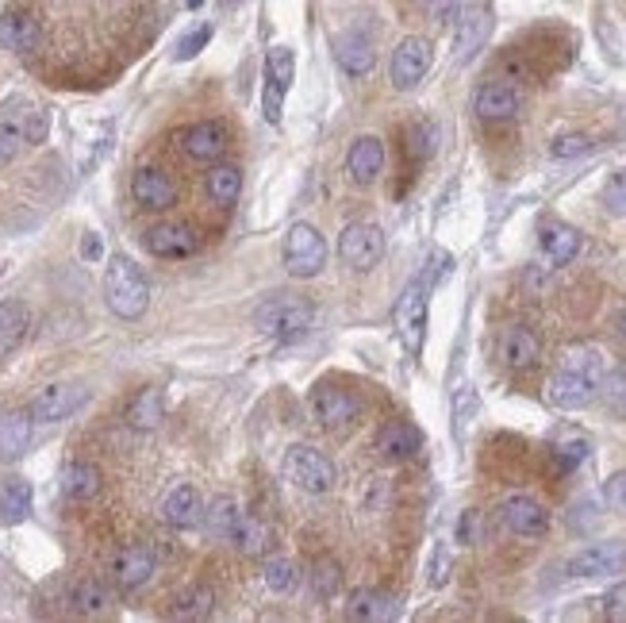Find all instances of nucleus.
<instances>
[{
	"label": "nucleus",
	"instance_id": "1",
	"mask_svg": "<svg viewBox=\"0 0 626 623\" xmlns=\"http://www.w3.org/2000/svg\"><path fill=\"white\" fill-rule=\"evenodd\" d=\"M446 266H453L450 254H442V251L430 254L427 270L411 277L408 289L400 293V300H396V308H393L396 335L404 339L408 354H422V339H427V300H430V289H435V282L442 277Z\"/></svg>",
	"mask_w": 626,
	"mask_h": 623
},
{
	"label": "nucleus",
	"instance_id": "2",
	"mask_svg": "<svg viewBox=\"0 0 626 623\" xmlns=\"http://www.w3.org/2000/svg\"><path fill=\"white\" fill-rule=\"evenodd\" d=\"M51 135V112L31 105L28 97H8L0 105V166L20 154V146H39Z\"/></svg>",
	"mask_w": 626,
	"mask_h": 623
},
{
	"label": "nucleus",
	"instance_id": "3",
	"mask_svg": "<svg viewBox=\"0 0 626 623\" xmlns=\"http://www.w3.org/2000/svg\"><path fill=\"white\" fill-rule=\"evenodd\" d=\"M105 300L120 319H139L151 308V282L128 254H112L105 266Z\"/></svg>",
	"mask_w": 626,
	"mask_h": 623
},
{
	"label": "nucleus",
	"instance_id": "4",
	"mask_svg": "<svg viewBox=\"0 0 626 623\" xmlns=\"http://www.w3.org/2000/svg\"><path fill=\"white\" fill-rule=\"evenodd\" d=\"M254 324H257V331L273 335V339L296 342L311 331V324H316V308H311L304 297H270L265 305H257Z\"/></svg>",
	"mask_w": 626,
	"mask_h": 623
},
{
	"label": "nucleus",
	"instance_id": "5",
	"mask_svg": "<svg viewBox=\"0 0 626 623\" xmlns=\"http://www.w3.org/2000/svg\"><path fill=\"white\" fill-rule=\"evenodd\" d=\"M285 478L293 481L296 489H304V493L311 496H323L334 489V462L323 455V450L308 447V442H296V447L285 450Z\"/></svg>",
	"mask_w": 626,
	"mask_h": 623
},
{
	"label": "nucleus",
	"instance_id": "6",
	"mask_svg": "<svg viewBox=\"0 0 626 623\" xmlns=\"http://www.w3.org/2000/svg\"><path fill=\"white\" fill-rule=\"evenodd\" d=\"M281 259L293 277H316L327 266V243L311 223H293L281 247Z\"/></svg>",
	"mask_w": 626,
	"mask_h": 623
},
{
	"label": "nucleus",
	"instance_id": "7",
	"mask_svg": "<svg viewBox=\"0 0 626 623\" xmlns=\"http://www.w3.org/2000/svg\"><path fill=\"white\" fill-rule=\"evenodd\" d=\"M293 77H296V54L288 46H273L265 54V85H262V116L273 128L281 123V108H285Z\"/></svg>",
	"mask_w": 626,
	"mask_h": 623
},
{
	"label": "nucleus",
	"instance_id": "8",
	"mask_svg": "<svg viewBox=\"0 0 626 623\" xmlns=\"http://www.w3.org/2000/svg\"><path fill=\"white\" fill-rule=\"evenodd\" d=\"M385 231L377 223H350L339 239V259L347 262L350 270H373L381 259H385Z\"/></svg>",
	"mask_w": 626,
	"mask_h": 623
},
{
	"label": "nucleus",
	"instance_id": "9",
	"mask_svg": "<svg viewBox=\"0 0 626 623\" xmlns=\"http://www.w3.org/2000/svg\"><path fill=\"white\" fill-rule=\"evenodd\" d=\"M626 570V543L623 539H604L589 543L581 555L569 558V573L573 578H615Z\"/></svg>",
	"mask_w": 626,
	"mask_h": 623
},
{
	"label": "nucleus",
	"instance_id": "10",
	"mask_svg": "<svg viewBox=\"0 0 626 623\" xmlns=\"http://www.w3.org/2000/svg\"><path fill=\"white\" fill-rule=\"evenodd\" d=\"M154 570H158V558H154V550L143 547V543H128V547H120L112 558V581L123 593H135V589L151 586Z\"/></svg>",
	"mask_w": 626,
	"mask_h": 623
},
{
	"label": "nucleus",
	"instance_id": "11",
	"mask_svg": "<svg viewBox=\"0 0 626 623\" xmlns=\"http://www.w3.org/2000/svg\"><path fill=\"white\" fill-rule=\"evenodd\" d=\"M308 408H311V419L323 427H347L350 419L362 412L358 396L350 389H339V385H316L308 396Z\"/></svg>",
	"mask_w": 626,
	"mask_h": 623
},
{
	"label": "nucleus",
	"instance_id": "12",
	"mask_svg": "<svg viewBox=\"0 0 626 623\" xmlns=\"http://www.w3.org/2000/svg\"><path fill=\"white\" fill-rule=\"evenodd\" d=\"M85 389L74 385V381H54V385H46L43 393L31 401V416H35V424H62L66 416H74L77 408L85 404Z\"/></svg>",
	"mask_w": 626,
	"mask_h": 623
},
{
	"label": "nucleus",
	"instance_id": "13",
	"mask_svg": "<svg viewBox=\"0 0 626 623\" xmlns=\"http://www.w3.org/2000/svg\"><path fill=\"white\" fill-rule=\"evenodd\" d=\"M430 62H435V51H430L427 39H400V46L393 51V85L396 89H416L422 77L430 74Z\"/></svg>",
	"mask_w": 626,
	"mask_h": 623
},
{
	"label": "nucleus",
	"instance_id": "14",
	"mask_svg": "<svg viewBox=\"0 0 626 623\" xmlns=\"http://www.w3.org/2000/svg\"><path fill=\"white\" fill-rule=\"evenodd\" d=\"M499 520L512 535L519 539H538V535L550 532V512L535 501V496H507L499 504Z\"/></svg>",
	"mask_w": 626,
	"mask_h": 623
},
{
	"label": "nucleus",
	"instance_id": "15",
	"mask_svg": "<svg viewBox=\"0 0 626 623\" xmlns=\"http://www.w3.org/2000/svg\"><path fill=\"white\" fill-rule=\"evenodd\" d=\"M131 197L146 208V212H169L177 205V185L166 170L158 166H143L131 177Z\"/></svg>",
	"mask_w": 626,
	"mask_h": 623
},
{
	"label": "nucleus",
	"instance_id": "16",
	"mask_svg": "<svg viewBox=\"0 0 626 623\" xmlns=\"http://www.w3.org/2000/svg\"><path fill=\"white\" fill-rule=\"evenodd\" d=\"M143 243L154 259H193L200 251V236L189 223H154Z\"/></svg>",
	"mask_w": 626,
	"mask_h": 623
},
{
	"label": "nucleus",
	"instance_id": "17",
	"mask_svg": "<svg viewBox=\"0 0 626 623\" xmlns=\"http://www.w3.org/2000/svg\"><path fill=\"white\" fill-rule=\"evenodd\" d=\"M596 393H600V381L584 378V373H573V370H561L558 378L550 381V389H546L550 404H553V408H561V412L589 408V404L596 401Z\"/></svg>",
	"mask_w": 626,
	"mask_h": 623
},
{
	"label": "nucleus",
	"instance_id": "18",
	"mask_svg": "<svg viewBox=\"0 0 626 623\" xmlns=\"http://www.w3.org/2000/svg\"><path fill=\"white\" fill-rule=\"evenodd\" d=\"M334 62H339L350 77H365L377 66V46H373V39L365 35V31L350 28L334 39Z\"/></svg>",
	"mask_w": 626,
	"mask_h": 623
},
{
	"label": "nucleus",
	"instance_id": "19",
	"mask_svg": "<svg viewBox=\"0 0 626 623\" xmlns=\"http://www.w3.org/2000/svg\"><path fill=\"white\" fill-rule=\"evenodd\" d=\"M473 112H476V120H484V123L515 120V116H519V92H515L507 81H488L476 89Z\"/></svg>",
	"mask_w": 626,
	"mask_h": 623
},
{
	"label": "nucleus",
	"instance_id": "20",
	"mask_svg": "<svg viewBox=\"0 0 626 623\" xmlns=\"http://www.w3.org/2000/svg\"><path fill=\"white\" fill-rule=\"evenodd\" d=\"M227 143H231V139H227V128L216 120L193 123V128H185V135H182V146L193 162H219L227 154Z\"/></svg>",
	"mask_w": 626,
	"mask_h": 623
},
{
	"label": "nucleus",
	"instance_id": "21",
	"mask_svg": "<svg viewBox=\"0 0 626 623\" xmlns=\"http://www.w3.org/2000/svg\"><path fill=\"white\" fill-rule=\"evenodd\" d=\"M162 520L177 532H189L205 520V501H200L197 485H174L162 501Z\"/></svg>",
	"mask_w": 626,
	"mask_h": 623
},
{
	"label": "nucleus",
	"instance_id": "22",
	"mask_svg": "<svg viewBox=\"0 0 626 623\" xmlns=\"http://www.w3.org/2000/svg\"><path fill=\"white\" fill-rule=\"evenodd\" d=\"M499 358H504L512 370H530V365H538V358H542V342H538V335L530 331V327L512 324L499 335Z\"/></svg>",
	"mask_w": 626,
	"mask_h": 623
},
{
	"label": "nucleus",
	"instance_id": "23",
	"mask_svg": "<svg viewBox=\"0 0 626 623\" xmlns=\"http://www.w3.org/2000/svg\"><path fill=\"white\" fill-rule=\"evenodd\" d=\"M377 450L388 462H408V458H416L422 450V431L416 424H408V419H393V424L381 427Z\"/></svg>",
	"mask_w": 626,
	"mask_h": 623
},
{
	"label": "nucleus",
	"instance_id": "24",
	"mask_svg": "<svg viewBox=\"0 0 626 623\" xmlns=\"http://www.w3.org/2000/svg\"><path fill=\"white\" fill-rule=\"evenodd\" d=\"M381 170H385V143L373 135L354 139L347 151V174L354 177L358 185H370V182H377Z\"/></svg>",
	"mask_w": 626,
	"mask_h": 623
},
{
	"label": "nucleus",
	"instance_id": "25",
	"mask_svg": "<svg viewBox=\"0 0 626 623\" xmlns=\"http://www.w3.org/2000/svg\"><path fill=\"white\" fill-rule=\"evenodd\" d=\"M538 243H542V254L550 266H569L581 254V231H573L569 223L546 220L538 228Z\"/></svg>",
	"mask_w": 626,
	"mask_h": 623
},
{
	"label": "nucleus",
	"instance_id": "26",
	"mask_svg": "<svg viewBox=\"0 0 626 623\" xmlns=\"http://www.w3.org/2000/svg\"><path fill=\"white\" fill-rule=\"evenodd\" d=\"M488 28H492L488 12H484L481 4H469L458 20V31H453V58L458 62L473 58V54L481 51L484 39H488Z\"/></svg>",
	"mask_w": 626,
	"mask_h": 623
},
{
	"label": "nucleus",
	"instance_id": "27",
	"mask_svg": "<svg viewBox=\"0 0 626 623\" xmlns=\"http://www.w3.org/2000/svg\"><path fill=\"white\" fill-rule=\"evenodd\" d=\"M31 435H35L31 412H4L0 416V462H15V458L28 455Z\"/></svg>",
	"mask_w": 626,
	"mask_h": 623
},
{
	"label": "nucleus",
	"instance_id": "28",
	"mask_svg": "<svg viewBox=\"0 0 626 623\" xmlns=\"http://www.w3.org/2000/svg\"><path fill=\"white\" fill-rule=\"evenodd\" d=\"M39 39H43V31H39V23L28 12L0 15V46H8L15 54H31L39 46Z\"/></svg>",
	"mask_w": 626,
	"mask_h": 623
},
{
	"label": "nucleus",
	"instance_id": "29",
	"mask_svg": "<svg viewBox=\"0 0 626 623\" xmlns=\"http://www.w3.org/2000/svg\"><path fill=\"white\" fill-rule=\"evenodd\" d=\"M100 485H105V473L92 462H69L66 470H62V493L74 504L92 501V496L100 493Z\"/></svg>",
	"mask_w": 626,
	"mask_h": 623
},
{
	"label": "nucleus",
	"instance_id": "30",
	"mask_svg": "<svg viewBox=\"0 0 626 623\" xmlns=\"http://www.w3.org/2000/svg\"><path fill=\"white\" fill-rule=\"evenodd\" d=\"M31 312L23 300H0V358H8L23 339H28Z\"/></svg>",
	"mask_w": 626,
	"mask_h": 623
},
{
	"label": "nucleus",
	"instance_id": "31",
	"mask_svg": "<svg viewBox=\"0 0 626 623\" xmlns=\"http://www.w3.org/2000/svg\"><path fill=\"white\" fill-rule=\"evenodd\" d=\"M31 504H35L31 481L23 478L0 481V520H4V524H23V520L31 516Z\"/></svg>",
	"mask_w": 626,
	"mask_h": 623
},
{
	"label": "nucleus",
	"instance_id": "32",
	"mask_svg": "<svg viewBox=\"0 0 626 623\" xmlns=\"http://www.w3.org/2000/svg\"><path fill=\"white\" fill-rule=\"evenodd\" d=\"M350 620H365V623H385V620H396V601L381 589H358L350 597Z\"/></svg>",
	"mask_w": 626,
	"mask_h": 623
},
{
	"label": "nucleus",
	"instance_id": "33",
	"mask_svg": "<svg viewBox=\"0 0 626 623\" xmlns=\"http://www.w3.org/2000/svg\"><path fill=\"white\" fill-rule=\"evenodd\" d=\"M162 419H166V396H162V389H143V393L131 401L128 424L135 427V431H154V427H162Z\"/></svg>",
	"mask_w": 626,
	"mask_h": 623
},
{
	"label": "nucleus",
	"instance_id": "34",
	"mask_svg": "<svg viewBox=\"0 0 626 623\" xmlns=\"http://www.w3.org/2000/svg\"><path fill=\"white\" fill-rule=\"evenodd\" d=\"M239 520H242V512H239V504H234V496H216V501L205 509V527H208L211 539H219V543L234 539Z\"/></svg>",
	"mask_w": 626,
	"mask_h": 623
},
{
	"label": "nucleus",
	"instance_id": "35",
	"mask_svg": "<svg viewBox=\"0 0 626 623\" xmlns=\"http://www.w3.org/2000/svg\"><path fill=\"white\" fill-rule=\"evenodd\" d=\"M74 604H77V612H81V616H108V612H112V604H116V597H112V589H108L105 581L85 578V581H77V586H74Z\"/></svg>",
	"mask_w": 626,
	"mask_h": 623
},
{
	"label": "nucleus",
	"instance_id": "36",
	"mask_svg": "<svg viewBox=\"0 0 626 623\" xmlns=\"http://www.w3.org/2000/svg\"><path fill=\"white\" fill-rule=\"evenodd\" d=\"M592 455V439L584 431H558L553 435V458L561 462V470H576V466H584Z\"/></svg>",
	"mask_w": 626,
	"mask_h": 623
},
{
	"label": "nucleus",
	"instance_id": "37",
	"mask_svg": "<svg viewBox=\"0 0 626 623\" xmlns=\"http://www.w3.org/2000/svg\"><path fill=\"white\" fill-rule=\"evenodd\" d=\"M242 193V170L239 166H211L208 174V197L211 205L219 208H231Z\"/></svg>",
	"mask_w": 626,
	"mask_h": 623
},
{
	"label": "nucleus",
	"instance_id": "38",
	"mask_svg": "<svg viewBox=\"0 0 626 623\" xmlns=\"http://www.w3.org/2000/svg\"><path fill=\"white\" fill-rule=\"evenodd\" d=\"M216 609V593L208 586H189L174 597V620H208Z\"/></svg>",
	"mask_w": 626,
	"mask_h": 623
},
{
	"label": "nucleus",
	"instance_id": "39",
	"mask_svg": "<svg viewBox=\"0 0 626 623\" xmlns=\"http://www.w3.org/2000/svg\"><path fill=\"white\" fill-rule=\"evenodd\" d=\"M231 543L242 550V555H265V547H270V524H265L262 516H250V512H242L239 532H234Z\"/></svg>",
	"mask_w": 626,
	"mask_h": 623
},
{
	"label": "nucleus",
	"instance_id": "40",
	"mask_svg": "<svg viewBox=\"0 0 626 623\" xmlns=\"http://www.w3.org/2000/svg\"><path fill=\"white\" fill-rule=\"evenodd\" d=\"M404 151H408L416 162H427L430 154L438 151V128H435V123H430V120L411 123V128L404 131Z\"/></svg>",
	"mask_w": 626,
	"mask_h": 623
},
{
	"label": "nucleus",
	"instance_id": "41",
	"mask_svg": "<svg viewBox=\"0 0 626 623\" xmlns=\"http://www.w3.org/2000/svg\"><path fill=\"white\" fill-rule=\"evenodd\" d=\"M561 370H573V373H584V378L592 381H604V358H600V350L592 347H573L565 350V362H561Z\"/></svg>",
	"mask_w": 626,
	"mask_h": 623
},
{
	"label": "nucleus",
	"instance_id": "42",
	"mask_svg": "<svg viewBox=\"0 0 626 623\" xmlns=\"http://www.w3.org/2000/svg\"><path fill=\"white\" fill-rule=\"evenodd\" d=\"M262 581L270 593H288V589L296 586V566L288 562V558H270V562L262 566Z\"/></svg>",
	"mask_w": 626,
	"mask_h": 623
},
{
	"label": "nucleus",
	"instance_id": "43",
	"mask_svg": "<svg viewBox=\"0 0 626 623\" xmlns=\"http://www.w3.org/2000/svg\"><path fill=\"white\" fill-rule=\"evenodd\" d=\"M342 586V570L334 562H327V558H319L316 570H311V589H316V597H334Z\"/></svg>",
	"mask_w": 626,
	"mask_h": 623
},
{
	"label": "nucleus",
	"instance_id": "44",
	"mask_svg": "<svg viewBox=\"0 0 626 623\" xmlns=\"http://www.w3.org/2000/svg\"><path fill=\"white\" fill-rule=\"evenodd\" d=\"M211 43V23H200V28H193L189 35L182 39V43L174 46V58L177 62H189V58H197L200 51Z\"/></svg>",
	"mask_w": 626,
	"mask_h": 623
},
{
	"label": "nucleus",
	"instance_id": "45",
	"mask_svg": "<svg viewBox=\"0 0 626 623\" xmlns=\"http://www.w3.org/2000/svg\"><path fill=\"white\" fill-rule=\"evenodd\" d=\"M592 151V139L589 135H561V139H553L550 143V154L553 159H581V154H589Z\"/></svg>",
	"mask_w": 626,
	"mask_h": 623
},
{
	"label": "nucleus",
	"instance_id": "46",
	"mask_svg": "<svg viewBox=\"0 0 626 623\" xmlns=\"http://www.w3.org/2000/svg\"><path fill=\"white\" fill-rule=\"evenodd\" d=\"M604 208L612 216H623L626 220V170H619V174L604 185Z\"/></svg>",
	"mask_w": 626,
	"mask_h": 623
},
{
	"label": "nucleus",
	"instance_id": "47",
	"mask_svg": "<svg viewBox=\"0 0 626 623\" xmlns=\"http://www.w3.org/2000/svg\"><path fill=\"white\" fill-rule=\"evenodd\" d=\"M600 385H604V396L612 401V408L626 416V373L623 370L604 373V381H600Z\"/></svg>",
	"mask_w": 626,
	"mask_h": 623
},
{
	"label": "nucleus",
	"instance_id": "48",
	"mask_svg": "<svg viewBox=\"0 0 626 623\" xmlns=\"http://www.w3.org/2000/svg\"><path fill=\"white\" fill-rule=\"evenodd\" d=\"M604 501L612 504L615 512H626V470L612 473V478L604 481Z\"/></svg>",
	"mask_w": 626,
	"mask_h": 623
},
{
	"label": "nucleus",
	"instance_id": "49",
	"mask_svg": "<svg viewBox=\"0 0 626 623\" xmlns=\"http://www.w3.org/2000/svg\"><path fill=\"white\" fill-rule=\"evenodd\" d=\"M600 609H604L607 620H626V586L607 589L604 601H600Z\"/></svg>",
	"mask_w": 626,
	"mask_h": 623
},
{
	"label": "nucleus",
	"instance_id": "50",
	"mask_svg": "<svg viewBox=\"0 0 626 623\" xmlns=\"http://www.w3.org/2000/svg\"><path fill=\"white\" fill-rule=\"evenodd\" d=\"M473 412H476V396H473V389L461 385V393L453 396V419H458V431L469 424V416H473Z\"/></svg>",
	"mask_w": 626,
	"mask_h": 623
},
{
	"label": "nucleus",
	"instance_id": "51",
	"mask_svg": "<svg viewBox=\"0 0 626 623\" xmlns=\"http://www.w3.org/2000/svg\"><path fill=\"white\" fill-rule=\"evenodd\" d=\"M458 539L461 543H476V539H481V512H465V516H461Z\"/></svg>",
	"mask_w": 626,
	"mask_h": 623
},
{
	"label": "nucleus",
	"instance_id": "52",
	"mask_svg": "<svg viewBox=\"0 0 626 623\" xmlns=\"http://www.w3.org/2000/svg\"><path fill=\"white\" fill-rule=\"evenodd\" d=\"M430 581H435V586L446 581V547L442 543H438V550H435V573H430Z\"/></svg>",
	"mask_w": 626,
	"mask_h": 623
},
{
	"label": "nucleus",
	"instance_id": "53",
	"mask_svg": "<svg viewBox=\"0 0 626 623\" xmlns=\"http://www.w3.org/2000/svg\"><path fill=\"white\" fill-rule=\"evenodd\" d=\"M85 254H89V259H97V254H100V247H97V239H89V243H85Z\"/></svg>",
	"mask_w": 626,
	"mask_h": 623
},
{
	"label": "nucleus",
	"instance_id": "54",
	"mask_svg": "<svg viewBox=\"0 0 626 623\" xmlns=\"http://www.w3.org/2000/svg\"><path fill=\"white\" fill-rule=\"evenodd\" d=\"M619 331H623V339H626V308H623V316H619Z\"/></svg>",
	"mask_w": 626,
	"mask_h": 623
}]
</instances>
